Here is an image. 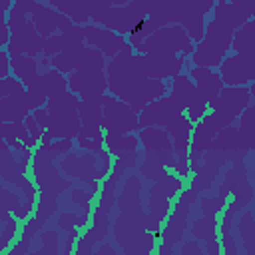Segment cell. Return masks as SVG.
I'll list each match as a JSON object with an SVG mask.
<instances>
[{
    "label": "cell",
    "mask_w": 255,
    "mask_h": 255,
    "mask_svg": "<svg viewBox=\"0 0 255 255\" xmlns=\"http://www.w3.org/2000/svg\"><path fill=\"white\" fill-rule=\"evenodd\" d=\"M108 92L118 100L131 106L133 112H139L145 104L167 94L165 80L147 78L141 66L139 54L133 52L131 44H126L114 58L106 64Z\"/></svg>",
    "instance_id": "1"
},
{
    "label": "cell",
    "mask_w": 255,
    "mask_h": 255,
    "mask_svg": "<svg viewBox=\"0 0 255 255\" xmlns=\"http://www.w3.org/2000/svg\"><path fill=\"white\" fill-rule=\"evenodd\" d=\"M118 217L114 223V237L124 253H137L135 241H139L141 253L155 251V235L147 227V215L141 209V181L131 175L124 181V189L116 197Z\"/></svg>",
    "instance_id": "2"
},
{
    "label": "cell",
    "mask_w": 255,
    "mask_h": 255,
    "mask_svg": "<svg viewBox=\"0 0 255 255\" xmlns=\"http://www.w3.org/2000/svg\"><path fill=\"white\" fill-rule=\"evenodd\" d=\"M58 155L50 149V143H38L32 153V179L38 187V199L34 207V215L48 223L58 213V195L70 189V179H64L56 165Z\"/></svg>",
    "instance_id": "3"
},
{
    "label": "cell",
    "mask_w": 255,
    "mask_h": 255,
    "mask_svg": "<svg viewBox=\"0 0 255 255\" xmlns=\"http://www.w3.org/2000/svg\"><path fill=\"white\" fill-rule=\"evenodd\" d=\"M78 104L80 98L70 90H64L48 98L46 106L32 110V116L38 126L52 135V139H74L80 131Z\"/></svg>",
    "instance_id": "4"
},
{
    "label": "cell",
    "mask_w": 255,
    "mask_h": 255,
    "mask_svg": "<svg viewBox=\"0 0 255 255\" xmlns=\"http://www.w3.org/2000/svg\"><path fill=\"white\" fill-rule=\"evenodd\" d=\"M106 64H108L106 56L100 50L86 44L76 64V70H72L66 76L68 90L76 94L80 100H94L104 96L108 92Z\"/></svg>",
    "instance_id": "5"
},
{
    "label": "cell",
    "mask_w": 255,
    "mask_h": 255,
    "mask_svg": "<svg viewBox=\"0 0 255 255\" xmlns=\"http://www.w3.org/2000/svg\"><path fill=\"white\" fill-rule=\"evenodd\" d=\"M58 167L68 177L80 179L94 193H98L100 181L112 169V155H110V151L106 147H102L98 151H86V149H82V153H72V149H70L68 153L62 155V159L58 161Z\"/></svg>",
    "instance_id": "6"
},
{
    "label": "cell",
    "mask_w": 255,
    "mask_h": 255,
    "mask_svg": "<svg viewBox=\"0 0 255 255\" xmlns=\"http://www.w3.org/2000/svg\"><path fill=\"white\" fill-rule=\"evenodd\" d=\"M233 28L227 26L225 22L217 18H209L205 22V30L199 42H195L189 60V66H209L217 68L221 60L229 54L231 48V38H233Z\"/></svg>",
    "instance_id": "7"
},
{
    "label": "cell",
    "mask_w": 255,
    "mask_h": 255,
    "mask_svg": "<svg viewBox=\"0 0 255 255\" xmlns=\"http://www.w3.org/2000/svg\"><path fill=\"white\" fill-rule=\"evenodd\" d=\"M201 193L195 191L191 185L183 187L181 193L175 197V205H171L173 209H169L167 217H165V225H161L159 229V239L161 245H155L157 253H173L175 245L183 239V233L187 229V221H189V213H191V203L197 201Z\"/></svg>",
    "instance_id": "8"
},
{
    "label": "cell",
    "mask_w": 255,
    "mask_h": 255,
    "mask_svg": "<svg viewBox=\"0 0 255 255\" xmlns=\"http://www.w3.org/2000/svg\"><path fill=\"white\" fill-rule=\"evenodd\" d=\"M153 6V0H129L124 6H110L98 16H94L90 22L104 26L120 36L131 34L149 14Z\"/></svg>",
    "instance_id": "9"
},
{
    "label": "cell",
    "mask_w": 255,
    "mask_h": 255,
    "mask_svg": "<svg viewBox=\"0 0 255 255\" xmlns=\"http://www.w3.org/2000/svg\"><path fill=\"white\" fill-rule=\"evenodd\" d=\"M193 46L195 44L179 24H165L155 32H151L149 36H145L139 44H135L133 52L135 54H149V52L179 54L183 58H189L193 52Z\"/></svg>",
    "instance_id": "10"
},
{
    "label": "cell",
    "mask_w": 255,
    "mask_h": 255,
    "mask_svg": "<svg viewBox=\"0 0 255 255\" xmlns=\"http://www.w3.org/2000/svg\"><path fill=\"white\" fill-rule=\"evenodd\" d=\"M6 24L10 30V40L6 44L8 56H34L36 58L42 54L44 38L38 34V30L26 18V14L10 8L6 12Z\"/></svg>",
    "instance_id": "11"
},
{
    "label": "cell",
    "mask_w": 255,
    "mask_h": 255,
    "mask_svg": "<svg viewBox=\"0 0 255 255\" xmlns=\"http://www.w3.org/2000/svg\"><path fill=\"white\" fill-rule=\"evenodd\" d=\"M12 10L26 14V18L34 24V28L42 38H48L56 32H66L68 28L74 26V22L68 16H64L62 12L50 8L40 0H14Z\"/></svg>",
    "instance_id": "12"
},
{
    "label": "cell",
    "mask_w": 255,
    "mask_h": 255,
    "mask_svg": "<svg viewBox=\"0 0 255 255\" xmlns=\"http://www.w3.org/2000/svg\"><path fill=\"white\" fill-rule=\"evenodd\" d=\"M102 129L104 133H131L139 129L137 112L129 104L118 100L116 96H102Z\"/></svg>",
    "instance_id": "13"
},
{
    "label": "cell",
    "mask_w": 255,
    "mask_h": 255,
    "mask_svg": "<svg viewBox=\"0 0 255 255\" xmlns=\"http://www.w3.org/2000/svg\"><path fill=\"white\" fill-rule=\"evenodd\" d=\"M169 96L183 108V114L187 116V120L191 124H195L197 120H201L207 114V102L201 98V94L197 92L195 84L191 82L187 72H179L177 76L171 78L169 84Z\"/></svg>",
    "instance_id": "14"
},
{
    "label": "cell",
    "mask_w": 255,
    "mask_h": 255,
    "mask_svg": "<svg viewBox=\"0 0 255 255\" xmlns=\"http://www.w3.org/2000/svg\"><path fill=\"white\" fill-rule=\"evenodd\" d=\"M223 86H249L255 82V54H227L215 68Z\"/></svg>",
    "instance_id": "15"
},
{
    "label": "cell",
    "mask_w": 255,
    "mask_h": 255,
    "mask_svg": "<svg viewBox=\"0 0 255 255\" xmlns=\"http://www.w3.org/2000/svg\"><path fill=\"white\" fill-rule=\"evenodd\" d=\"M135 133H137V139L143 145V149L153 153L159 159V163L171 171L177 161V155L171 147V139H169V133L165 131V128L147 126V128H139Z\"/></svg>",
    "instance_id": "16"
},
{
    "label": "cell",
    "mask_w": 255,
    "mask_h": 255,
    "mask_svg": "<svg viewBox=\"0 0 255 255\" xmlns=\"http://www.w3.org/2000/svg\"><path fill=\"white\" fill-rule=\"evenodd\" d=\"M139 58H141L145 76L153 78V80H169V78L177 76L179 72H185L189 66V60L179 54L149 52V54H139Z\"/></svg>",
    "instance_id": "17"
},
{
    "label": "cell",
    "mask_w": 255,
    "mask_h": 255,
    "mask_svg": "<svg viewBox=\"0 0 255 255\" xmlns=\"http://www.w3.org/2000/svg\"><path fill=\"white\" fill-rule=\"evenodd\" d=\"M253 102V94L249 86H223L217 94V98L207 106L209 110H215L229 120L237 122L239 114Z\"/></svg>",
    "instance_id": "18"
},
{
    "label": "cell",
    "mask_w": 255,
    "mask_h": 255,
    "mask_svg": "<svg viewBox=\"0 0 255 255\" xmlns=\"http://www.w3.org/2000/svg\"><path fill=\"white\" fill-rule=\"evenodd\" d=\"M179 114H183V108L169 94H165V96H161V98L145 104L137 112V122H139V128H147V126L165 128V124L171 122Z\"/></svg>",
    "instance_id": "19"
},
{
    "label": "cell",
    "mask_w": 255,
    "mask_h": 255,
    "mask_svg": "<svg viewBox=\"0 0 255 255\" xmlns=\"http://www.w3.org/2000/svg\"><path fill=\"white\" fill-rule=\"evenodd\" d=\"M82 34H84V42L88 46L100 50L106 56V60L114 58L128 44L126 36H120V34H116V32H112V30H108L104 26L92 24V22L82 26Z\"/></svg>",
    "instance_id": "20"
},
{
    "label": "cell",
    "mask_w": 255,
    "mask_h": 255,
    "mask_svg": "<svg viewBox=\"0 0 255 255\" xmlns=\"http://www.w3.org/2000/svg\"><path fill=\"white\" fill-rule=\"evenodd\" d=\"M217 215H205L201 213L191 223V235L197 239L207 255H219L221 253V241L217 233Z\"/></svg>",
    "instance_id": "21"
},
{
    "label": "cell",
    "mask_w": 255,
    "mask_h": 255,
    "mask_svg": "<svg viewBox=\"0 0 255 255\" xmlns=\"http://www.w3.org/2000/svg\"><path fill=\"white\" fill-rule=\"evenodd\" d=\"M191 78V82L195 84L197 92L201 94V98L207 102V106L217 98L219 90L223 88V82L217 74L215 68H209V66H187L185 70Z\"/></svg>",
    "instance_id": "22"
},
{
    "label": "cell",
    "mask_w": 255,
    "mask_h": 255,
    "mask_svg": "<svg viewBox=\"0 0 255 255\" xmlns=\"http://www.w3.org/2000/svg\"><path fill=\"white\" fill-rule=\"evenodd\" d=\"M171 205H173V199H169V197H165V195H161L159 191H155L153 187H149V195H147V227H149V231L159 239V229H161V225H163V221H165V217H167V213H169V209H171Z\"/></svg>",
    "instance_id": "23"
},
{
    "label": "cell",
    "mask_w": 255,
    "mask_h": 255,
    "mask_svg": "<svg viewBox=\"0 0 255 255\" xmlns=\"http://www.w3.org/2000/svg\"><path fill=\"white\" fill-rule=\"evenodd\" d=\"M191 128H193V124L187 120L185 114H179L171 122L165 124V131L169 133L171 147H173L175 155H187L189 139H191Z\"/></svg>",
    "instance_id": "24"
},
{
    "label": "cell",
    "mask_w": 255,
    "mask_h": 255,
    "mask_svg": "<svg viewBox=\"0 0 255 255\" xmlns=\"http://www.w3.org/2000/svg\"><path fill=\"white\" fill-rule=\"evenodd\" d=\"M255 10L247 8V6H239V4H231L225 0H217L213 10H211V18H217L221 22H225L227 26H231L233 30L243 26L249 18H253Z\"/></svg>",
    "instance_id": "25"
},
{
    "label": "cell",
    "mask_w": 255,
    "mask_h": 255,
    "mask_svg": "<svg viewBox=\"0 0 255 255\" xmlns=\"http://www.w3.org/2000/svg\"><path fill=\"white\" fill-rule=\"evenodd\" d=\"M10 72L14 74V78H18L24 84V88H28L34 84V80L42 70L38 58L34 56H10Z\"/></svg>",
    "instance_id": "26"
},
{
    "label": "cell",
    "mask_w": 255,
    "mask_h": 255,
    "mask_svg": "<svg viewBox=\"0 0 255 255\" xmlns=\"http://www.w3.org/2000/svg\"><path fill=\"white\" fill-rule=\"evenodd\" d=\"M0 135L6 139L10 149H20L22 145H28L30 149H34L38 143L30 137L24 122H2L0 124Z\"/></svg>",
    "instance_id": "27"
},
{
    "label": "cell",
    "mask_w": 255,
    "mask_h": 255,
    "mask_svg": "<svg viewBox=\"0 0 255 255\" xmlns=\"http://www.w3.org/2000/svg\"><path fill=\"white\" fill-rule=\"evenodd\" d=\"M30 114L24 94H10L0 98V124L2 122H22Z\"/></svg>",
    "instance_id": "28"
},
{
    "label": "cell",
    "mask_w": 255,
    "mask_h": 255,
    "mask_svg": "<svg viewBox=\"0 0 255 255\" xmlns=\"http://www.w3.org/2000/svg\"><path fill=\"white\" fill-rule=\"evenodd\" d=\"M239 124H237V131H239V141H241V151L249 153L255 147V106L253 102L239 114Z\"/></svg>",
    "instance_id": "29"
},
{
    "label": "cell",
    "mask_w": 255,
    "mask_h": 255,
    "mask_svg": "<svg viewBox=\"0 0 255 255\" xmlns=\"http://www.w3.org/2000/svg\"><path fill=\"white\" fill-rule=\"evenodd\" d=\"M229 52L235 54H255V20L249 18L243 26L235 28Z\"/></svg>",
    "instance_id": "30"
},
{
    "label": "cell",
    "mask_w": 255,
    "mask_h": 255,
    "mask_svg": "<svg viewBox=\"0 0 255 255\" xmlns=\"http://www.w3.org/2000/svg\"><path fill=\"white\" fill-rule=\"evenodd\" d=\"M209 149L213 151H221V153H235L241 151V141H239V131L235 124L225 126L223 129H219L215 133V137L209 143ZM243 153V151H241Z\"/></svg>",
    "instance_id": "31"
},
{
    "label": "cell",
    "mask_w": 255,
    "mask_h": 255,
    "mask_svg": "<svg viewBox=\"0 0 255 255\" xmlns=\"http://www.w3.org/2000/svg\"><path fill=\"white\" fill-rule=\"evenodd\" d=\"M104 147L110 151V155H118V153H126V151H137L139 147V139L137 133H104Z\"/></svg>",
    "instance_id": "32"
},
{
    "label": "cell",
    "mask_w": 255,
    "mask_h": 255,
    "mask_svg": "<svg viewBox=\"0 0 255 255\" xmlns=\"http://www.w3.org/2000/svg\"><path fill=\"white\" fill-rule=\"evenodd\" d=\"M86 44H74V46H66L64 50H60L58 54H54L50 58V68L62 72L64 76H68L72 70H76V64L80 60V54L84 50Z\"/></svg>",
    "instance_id": "33"
},
{
    "label": "cell",
    "mask_w": 255,
    "mask_h": 255,
    "mask_svg": "<svg viewBox=\"0 0 255 255\" xmlns=\"http://www.w3.org/2000/svg\"><path fill=\"white\" fill-rule=\"evenodd\" d=\"M245 211L239 215L237 223H233V227L237 229L239 237H241V243L245 247V253L247 255H253L255 253V223H253V211L251 207H243Z\"/></svg>",
    "instance_id": "34"
},
{
    "label": "cell",
    "mask_w": 255,
    "mask_h": 255,
    "mask_svg": "<svg viewBox=\"0 0 255 255\" xmlns=\"http://www.w3.org/2000/svg\"><path fill=\"white\" fill-rule=\"evenodd\" d=\"M34 82L44 90V94H46L48 98H52V96H56V94L68 90V80H66V76H64L62 72L54 70V68H48V70L40 72Z\"/></svg>",
    "instance_id": "35"
},
{
    "label": "cell",
    "mask_w": 255,
    "mask_h": 255,
    "mask_svg": "<svg viewBox=\"0 0 255 255\" xmlns=\"http://www.w3.org/2000/svg\"><path fill=\"white\" fill-rule=\"evenodd\" d=\"M199 201V213H205V215H219L225 207V203L229 201V189L225 183H221L217 187V193L215 195H199L197 197Z\"/></svg>",
    "instance_id": "36"
},
{
    "label": "cell",
    "mask_w": 255,
    "mask_h": 255,
    "mask_svg": "<svg viewBox=\"0 0 255 255\" xmlns=\"http://www.w3.org/2000/svg\"><path fill=\"white\" fill-rule=\"evenodd\" d=\"M22 205V195L16 191L6 189L0 183V223H6L8 219L16 217Z\"/></svg>",
    "instance_id": "37"
},
{
    "label": "cell",
    "mask_w": 255,
    "mask_h": 255,
    "mask_svg": "<svg viewBox=\"0 0 255 255\" xmlns=\"http://www.w3.org/2000/svg\"><path fill=\"white\" fill-rule=\"evenodd\" d=\"M90 219H92V211H82V213H78V211H62L58 215L56 223H58V229L64 231V233L70 231V229L84 231L90 225Z\"/></svg>",
    "instance_id": "38"
},
{
    "label": "cell",
    "mask_w": 255,
    "mask_h": 255,
    "mask_svg": "<svg viewBox=\"0 0 255 255\" xmlns=\"http://www.w3.org/2000/svg\"><path fill=\"white\" fill-rule=\"evenodd\" d=\"M42 243L40 249H36V253H58L62 251L60 247V229H42L38 235H36Z\"/></svg>",
    "instance_id": "39"
},
{
    "label": "cell",
    "mask_w": 255,
    "mask_h": 255,
    "mask_svg": "<svg viewBox=\"0 0 255 255\" xmlns=\"http://www.w3.org/2000/svg\"><path fill=\"white\" fill-rule=\"evenodd\" d=\"M18 231H20V225H18V219L16 217L8 219L0 227V253H6L10 249L12 241H16V237H18Z\"/></svg>",
    "instance_id": "40"
},
{
    "label": "cell",
    "mask_w": 255,
    "mask_h": 255,
    "mask_svg": "<svg viewBox=\"0 0 255 255\" xmlns=\"http://www.w3.org/2000/svg\"><path fill=\"white\" fill-rule=\"evenodd\" d=\"M62 48H64V34H62V32H56V34L44 38V42H42V56L52 58V56L58 54Z\"/></svg>",
    "instance_id": "41"
},
{
    "label": "cell",
    "mask_w": 255,
    "mask_h": 255,
    "mask_svg": "<svg viewBox=\"0 0 255 255\" xmlns=\"http://www.w3.org/2000/svg\"><path fill=\"white\" fill-rule=\"evenodd\" d=\"M24 92H26V88L18 78L6 76V78L0 80V98L10 96V94H24Z\"/></svg>",
    "instance_id": "42"
},
{
    "label": "cell",
    "mask_w": 255,
    "mask_h": 255,
    "mask_svg": "<svg viewBox=\"0 0 255 255\" xmlns=\"http://www.w3.org/2000/svg\"><path fill=\"white\" fill-rule=\"evenodd\" d=\"M177 253H181V255H203L205 251H203V247H201V243L197 241V239H185L179 247H177Z\"/></svg>",
    "instance_id": "43"
},
{
    "label": "cell",
    "mask_w": 255,
    "mask_h": 255,
    "mask_svg": "<svg viewBox=\"0 0 255 255\" xmlns=\"http://www.w3.org/2000/svg\"><path fill=\"white\" fill-rule=\"evenodd\" d=\"M86 8H88V14H90V20L94 16H98L100 12H104L106 8L112 6V0H84Z\"/></svg>",
    "instance_id": "44"
},
{
    "label": "cell",
    "mask_w": 255,
    "mask_h": 255,
    "mask_svg": "<svg viewBox=\"0 0 255 255\" xmlns=\"http://www.w3.org/2000/svg\"><path fill=\"white\" fill-rule=\"evenodd\" d=\"M24 126H26V129H28V133H30V137L36 141V143H40V135H42V128L38 126V122L34 120V116L32 114H28L24 120Z\"/></svg>",
    "instance_id": "45"
},
{
    "label": "cell",
    "mask_w": 255,
    "mask_h": 255,
    "mask_svg": "<svg viewBox=\"0 0 255 255\" xmlns=\"http://www.w3.org/2000/svg\"><path fill=\"white\" fill-rule=\"evenodd\" d=\"M50 149L58 157H62L64 153H68L70 149H74V139H52L50 141Z\"/></svg>",
    "instance_id": "46"
},
{
    "label": "cell",
    "mask_w": 255,
    "mask_h": 255,
    "mask_svg": "<svg viewBox=\"0 0 255 255\" xmlns=\"http://www.w3.org/2000/svg\"><path fill=\"white\" fill-rule=\"evenodd\" d=\"M78 237H80V229H70V231H66V239H64V245H62V253H64V255L74 253V247H76Z\"/></svg>",
    "instance_id": "47"
},
{
    "label": "cell",
    "mask_w": 255,
    "mask_h": 255,
    "mask_svg": "<svg viewBox=\"0 0 255 255\" xmlns=\"http://www.w3.org/2000/svg\"><path fill=\"white\" fill-rule=\"evenodd\" d=\"M10 76V56L4 48H0V80Z\"/></svg>",
    "instance_id": "48"
},
{
    "label": "cell",
    "mask_w": 255,
    "mask_h": 255,
    "mask_svg": "<svg viewBox=\"0 0 255 255\" xmlns=\"http://www.w3.org/2000/svg\"><path fill=\"white\" fill-rule=\"evenodd\" d=\"M40 2H44V4H48L50 8H54V10H58V12H66V8H68V4H70V0H40Z\"/></svg>",
    "instance_id": "49"
},
{
    "label": "cell",
    "mask_w": 255,
    "mask_h": 255,
    "mask_svg": "<svg viewBox=\"0 0 255 255\" xmlns=\"http://www.w3.org/2000/svg\"><path fill=\"white\" fill-rule=\"evenodd\" d=\"M94 253H96V255H102V253H110V255H114V253H116V249L112 247V243H110V241H104L100 247H94Z\"/></svg>",
    "instance_id": "50"
},
{
    "label": "cell",
    "mask_w": 255,
    "mask_h": 255,
    "mask_svg": "<svg viewBox=\"0 0 255 255\" xmlns=\"http://www.w3.org/2000/svg\"><path fill=\"white\" fill-rule=\"evenodd\" d=\"M8 40H10V30H8V24H4V26H0V48H4L8 44Z\"/></svg>",
    "instance_id": "51"
},
{
    "label": "cell",
    "mask_w": 255,
    "mask_h": 255,
    "mask_svg": "<svg viewBox=\"0 0 255 255\" xmlns=\"http://www.w3.org/2000/svg\"><path fill=\"white\" fill-rule=\"evenodd\" d=\"M225 2H231V4H239V6H247V8L255 10V0H225Z\"/></svg>",
    "instance_id": "52"
},
{
    "label": "cell",
    "mask_w": 255,
    "mask_h": 255,
    "mask_svg": "<svg viewBox=\"0 0 255 255\" xmlns=\"http://www.w3.org/2000/svg\"><path fill=\"white\" fill-rule=\"evenodd\" d=\"M12 4H14V0H0V8L6 10V12L12 8Z\"/></svg>",
    "instance_id": "53"
},
{
    "label": "cell",
    "mask_w": 255,
    "mask_h": 255,
    "mask_svg": "<svg viewBox=\"0 0 255 255\" xmlns=\"http://www.w3.org/2000/svg\"><path fill=\"white\" fill-rule=\"evenodd\" d=\"M6 149H10V147H8V143H6V139H4L2 135H0V151H6Z\"/></svg>",
    "instance_id": "54"
},
{
    "label": "cell",
    "mask_w": 255,
    "mask_h": 255,
    "mask_svg": "<svg viewBox=\"0 0 255 255\" xmlns=\"http://www.w3.org/2000/svg\"><path fill=\"white\" fill-rule=\"evenodd\" d=\"M4 24H6V10L0 8V26H4Z\"/></svg>",
    "instance_id": "55"
},
{
    "label": "cell",
    "mask_w": 255,
    "mask_h": 255,
    "mask_svg": "<svg viewBox=\"0 0 255 255\" xmlns=\"http://www.w3.org/2000/svg\"><path fill=\"white\" fill-rule=\"evenodd\" d=\"M129 0H112V6H124V4H128Z\"/></svg>",
    "instance_id": "56"
}]
</instances>
